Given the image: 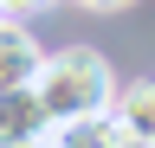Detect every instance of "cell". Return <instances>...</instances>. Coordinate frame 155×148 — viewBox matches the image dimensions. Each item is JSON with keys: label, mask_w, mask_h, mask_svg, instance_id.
<instances>
[{"label": "cell", "mask_w": 155, "mask_h": 148, "mask_svg": "<svg viewBox=\"0 0 155 148\" xmlns=\"http://www.w3.org/2000/svg\"><path fill=\"white\" fill-rule=\"evenodd\" d=\"M32 90H39V103H45L52 129H65V122H78V116H97V109H110L116 77H110L104 52L71 45V52H52V58H39Z\"/></svg>", "instance_id": "1"}, {"label": "cell", "mask_w": 155, "mask_h": 148, "mask_svg": "<svg viewBox=\"0 0 155 148\" xmlns=\"http://www.w3.org/2000/svg\"><path fill=\"white\" fill-rule=\"evenodd\" d=\"M52 142V116L32 84H0V148H32Z\"/></svg>", "instance_id": "2"}, {"label": "cell", "mask_w": 155, "mask_h": 148, "mask_svg": "<svg viewBox=\"0 0 155 148\" xmlns=\"http://www.w3.org/2000/svg\"><path fill=\"white\" fill-rule=\"evenodd\" d=\"M110 116H116V129H123V142L155 148V77H136L123 90H110Z\"/></svg>", "instance_id": "3"}, {"label": "cell", "mask_w": 155, "mask_h": 148, "mask_svg": "<svg viewBox=\"0 0 155 148\" xmlns=\"http://www.w3.org/2000/svg\"><path fill=\"white\" fill-rule=\"evenodd\" d=\"M39 58H45V52H39V39L0 13V84H32Z\"/></svg>", "instance_id": "4"}, {"label": "cell", "mask_w": 155, "mask_h": 148, "mask_svg": "<svg viewBox=\"0 0 155 148\" xmlns=\"http://www.w3.org/2000/svg\"><path fill=\"white\" fill-rule=\"evenodd\" d=\"M39 7H52V0H0V13H7V20H19V13H39Z\"/></svg>", "instance_id": "5"}, {"label": "cell", "mask_w": 155, "mask_h": 148, "mask_svg": "<svg viewBox=\"0 0 155 148\" xmlns=\"http://www.w3.org/2000/svg\"><path fill=\"white\" fill-rule=\"evenodd\" d=\"M84 7H129V0H84Z\"/></svg>", "instance_id": "6"}]
</instances>
